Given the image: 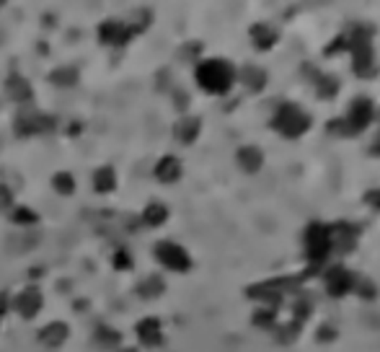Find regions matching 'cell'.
Returning a JSON list of instances; mask_svg holds the SVG:
<instances>
[{"label":"cell","instance_id":"d6a6232c","mask_svg":"<svg viewBox=\"0 0 380 352\" xmlns=\"http://www.w3.org/2000/svg\"><path fill=\"white\" fill-rule=\"evenodd\" d=\"M334 337H336V329L331 327V324H326V327H321V329H318V339H321V342H331Z\"/></svg>","mask_w":380,"mask_h":352},{"label":"cell","instance_id":"30bf717a","mask_svg":"<svg viewBox=\"0 0 380 352\" xmlns=\"http://www.w3.org/2000/svg\"><path fill=\"white\" fill-rule=\"evenodd\" d=\"M355 285H357L355 275H352L350 270H344L342 264H336V267H331V270L326 272V290H328V295H334V298H342V295L352 293Z\"/></svg>","mask_w":380,"mask_h":352},{"label":"cell","instance_id":"8d00e7d4","mask_svg":"<svg viewBox=\"0 0 380 352\" xmlns=\"http://www.w3.org/2000/svg\"><path fill=\"white\" fill-rule=\"evenodd\" d=\"M81 132V122H75V125H70V135H78Z\"/></svg>","mask_w":380,"mask_h":352},{"label":"cell","instance_id":"7c38bea8","mask_svg":"<svg viewBox=\"0 0 380 352\" xmlns=\"http://www.w3.org/2000/svg\"><path fill=\"white\" fill-rule=\"evenodd\" d=\"M137 339H140L145 347H161L163 345V331H161V322H158L156 316H148V319H140L137 327Z\"/></svg>","mask_w":380,"mask_h":352},{"label":"cell","instance_id":"f35d334b","mask_svg":"<svg viewBox=\"0 0 380 352\" xmlns=\"http://www.w3.org/2000/svg\"><path fill=\"white\" fill-rule=\"evenodd\" d=\"M373 153H380V140H378V142H375V145H373Z\"/></svg>","mask_w":380,"mask_h":352},{"label":"cell","instance_id":"3957f363","mask_svg":"<svg viewBox=\"0 0 380 352\" xmlns=\"http://www.w3.org/2000/svg\"><path fill=\"white\" fill-rule=\"evenodd\" d=\"M370 29L365 26H357L355 31H350V52L355 55V60H352V68L359 78H370L375 70V60H373V45H370V37L373 34H367Z\"/></svg>","mask_w":380,"mask_h":352},{"label":"cell","instance_id":"83f0119b","mask_svg":"<svg viewBox=\"0 0 380 352\" xmlns=\"http://www.w3.org/2000/svg\"><path fill=\"white\" fill-rule=\"evenodd\" d=\"M112 262H114V270L117 272H129L132 270V256H129V251L127 249H117L112 256Z\"/></svg>","mask_w":380,"mask_h":352},{"label":"cell","instance_id":"52a82bcc","mask_svg":"<svg viewBox=\"0 0 380 352\" xmlns=\"http://www.w3.org/2000/svg\"><path fill=\"white\" fill-rule=\"evenodd\" d=\"M153 254L166 270L171 272H189L192 270V256L187 254V249L179 246L176 241H158Z\"/></svg>","mask_w":380,"mask_h":352},{"label":"cell","instance_id":"5b68a950","mask_svg":"<svg viewBox=\"0 0 380 352\" xmlns=\"http://www.w3.org/2000/svg\"><path fill=\"white\" fill-rule=\"evenodd\" d=\"M331 251V236H328V225L311 223L306 231V254L311 262V272H318V267L328 259Z\"/></svg>","mask_w":380,"mask_h":352},{"label":"cell","instance_id":"7a4b0ae2","mask_svg":"<svg viewBox=\"0 0 380 352\" xmlns=\"http://www.w3.org/2000/svg\"><path fill=\"white\" fill-rule=\"evenodd\" d=\"M370 120H373V101L365 96H359L352 101L347 117L328 122V130H331V132H339L342 137H350V135L362 132V130L370 125Z\"/></svg>","mask_w":380,"mask_h":352},{"label":"cell","instance_id":"484cf974","mask_svg":"<svg viewBox=\"0 0 380 352\" xmlns=\"http://www.w3.org/2000/svg\"><path fill=\"white\" fill-rule=\"evenodd\" d=\"M11 220H13L16 225H23V228H29V225H37L39 223V215L34 210H29V208H16V210L11 212Z\"/></svg>","mask_w":380,"mask_h":352},{"label":"cell","instance_id":"8fae6325","mask_svg":"<svg viewBox=\"0 0 380 352\" xmlns=\"http://www.w3.org/2000/svg\"><path fill=\"white\" fill-rule=\"evenodd\" d=\"M359 228L352 223H336L328 228V236H331V249H339V251H352L355 249V241H357Z\"/></svg>","mask_w":380,"mask_h":352},{"label":"cell","instance_id":"9c48e42d","mask_svg":"<svg viewBox=\"0 0 380 352\" xmlns=\"http://www.w3.org/2000/svg\"><path fill=\"white\" fill-rule=\"evenodd\" d=\"M132 29L125 21H104L98 26V42L109 47H125L132 39Z\"/></svg>","mask_w":380,"mask_h":352},{"label":"cell","instance_id":"ffe728a7","mask_svg":"<svg viewBox=\"0 0 380 352\" xmlns=\"http://www.w3.org/2000/svg\"><path fill=\"white\" fill-rule=\"evenodd\" d=\"M166 290V283L161 275H150V278H145L142 283H137V295L145 300H153L158 298V295H163Z\"/></svg>","mask_w":380,"mask_h":352},{"label":"cell","instance_id":"5bb4252c","mask_svg":"<svg viewBox=\"0 0 380 352\" xmlns=\"http://www.w3.org/2000/svg\"><path fill=\"white\" fill-rule=\"evenodd\" d=\"M70 337V327L65 322H52L47 324L45 329L39 331V342L45 347H60L65 345V339Z\"/></svg>","mask_w":380,"mask_h":352},{"label":"cell","instance_id":"d590c367","mask_svg":"<svg viewBox=\"0 0 380 352\" xmlns=\"http://www.w3.org/2000/svg\"><path fill=\"white\" fill-rule=\"evenodd\" d=\"M8 308H11V300H8L6 293H0V319H3V314H6Z\"/></svg>","mask_w":380,"mask_h":352},{"label":"cell","instance_id":"ba28073f","mask_svg":"<svg viewBox=\"0 0 380 352\" xmlns=\"http://www.w3.org/2000/svg\"><path fill=\"white\" fill-rule=\"evenodd\" d=\"M11 306L16 308V314L21 316V319L31 322V319H37V314L42 311V306H45V295H42V290H39L37 285H29V288H23V290L16 295Z\"/></svg>","mask_w":380,"mask_h":352},{"label":"cell","instance_id":"9a60e30c","mask_svg":"<svg viewBox=\"0 0 380 352\" xmlns=\"http://www.w3.org/2000/svg\"><path fill=\"white\" fill-rule=\"evenodd\" d=\"M156 179L163 184H173L181 179V161L176 156H163L156 166Z\"/></svg>","mask_w":380,"mask_h":352},{"label":"cell","instance_id":"277c9868","mask_svg":"<svg viewBox=\"0 0 380 352\" xmlns=\"http://www.w3.org/2000/svg\"><path fill=\"white\" fill-rule=\"evenodd\" d=\"M272 127L280 132L282 137H300L303 132L311 130V117H308L300 106L295 104H282L277 109L275 120H272Z\"/></svg>","mask_w":380,"mask_h":352},{"label":"cell","instance_id":"836d02e7","mask_svg":"<svg viewBox=\"0 0 380 352\" xmlns=\"http://www.w3.org/2000/svg\"><path fill=\"white\" fill-rule=\"evenodd\" d=\"M365 203L373 205V208H378L380 210V189H373V192H367L365 195Z\"/></svg>","mask_w":380,"mask_h":352},{"label":"cell","instance_id":"4fadbf2b","mask_svg":"<svg viewBox=\"0 0 380 352\" xmlns=\"http://www.w3.org/2000/svg\"><path fill=\"white\" fill-rule=\"evenodd\" d=\"M3 89H6V96L18 101V104H29L34 98V89H31V83L23 75H8Z\"/></svg>","mask_w":380,"mask_h":352},{"label":"cell","instance_id":"603a6c76","mask_svg":"<svg viewBox=\"0 0 380 352\" xmlns=\"http://www.w3.org/2000/svg\"><path fill=\"white\" fill-rule=\"evenodd\" d=\"M50 83L60 86V89H70V86H75V83H78V70L70 68V65L54 68L52 73H50Z\"/></svg>","mask_w":380,"mask_h":352},{"label":"cell","instance_id":"ac0fdd59","mask_svg":"<svg viewBox=\"0 0 380 352\" xmlns=\"http://www.w3.org/2000/svg\"><path fill=\"white\" fill-rule=\"evenodd\" d=\"M238 166L243 169L246 174H256L264 164V153L259 148H253V145H246V148L238 150Z\"/></svg>","mask_w":380,"mask_h":352},{"label":"cell","instance_id":"8992f818","mask_svg":"<svg viewBox=\"0 0 380 352\" xmlns=\"http://www.w3.org/2000/svg\"><path fill=\"white\" fill-rule=\"evenodd\" d=\"M54 127H57V120H54L52 114H42V112H34V109L18 112L13 122V130L18 137L45 135V132H52Z\"/></svg>","mask_w":380,"mask_h":352},{"label":"cell","instance_id":"d6986e66","mask_svg":"<svg viewBox=\"0 0 380 352\" xmlns=\"http://www.w3.org/2000/svg\"><path fill=\"white\" fill-rule=\"evenodd\" d=\"M93 189H96L98 195H109V192L117 189V171H114L112 166L96 169V174H93Z\"/></svg>","mask_w":380,"mask_h":352},{"label":"cell","instance_id":"7402d4cb","mask_svg":"<svg viewBox=\"0 0 380 352\" xmlns=\"http://www.w3.org/2000/svg\"><path fill=\"white\" fill-rule=\"evenodd\" d=\"M241 83L246 86L248 91H261L267 86V73L261 68H253V65H246L241 70Z\"/></svg>","mask_w":380,"mask_h":352},{"label":"cell","instance_id":"cb8c5ba5","mask_svg":"<svg viewBox=\"0 0 380 352\" xmlns=\"http://www.w3.org/2000/svg\"><path fill=\"white\" fill-rule=\"evenodd\" d=\"M93 342H96L98 347H109V350H114L117 345H122V334L117 329H112V327L101 324V327L96 329V337H93Z\"/></svg>","mask_w":380,"mask_h":352},{"label":"cell","instance_id":"d4e9b609","mask_svg":"<svg viewBox=\"0 0 380 352\" xmlns=\"http://www.w3.org/2000/svg\"><path fill=\"white\" fill-rule=\"evenodd\" d=\"M52 187L60 197H70L75 192V179L70 171H57L52 176Z\"/></svg>","mask_w":380,"mask_h":352},{"label":"cell","instance_id":"e0dca14e","mask_svg":"<svg viewBox=\"0 0 380 352\" xmlns=\"http://www.w3.org/2000/svg\"><path fill=\"white\" fill-rule=\"evenodd\" d=\"M200 130H202L200 117H181V120L176 122V127H173V135H176V140L189 145V142H194L200 137Z\"/></svg>","mask_w":380,"mask_h":352},{"label":"cell","instance_id":"4316f807","mask_svg":"<svg viewBox=\"0 0 380 352\" xmlns=\"http://www.w3.org/2000/svg\"><path fill=\"white\" fill-rule=\"evenodd\" d=\"M336 91H339V81H336L334 75H323V78H318V93H321V98H334Z\"/></svg>","mask_w":380,"mask_h":352},{"label":"cell","instance_id":"f1b7e54d","mask_svg":"<svg viewBox=\"0 0 380 352\" xmlns=\"http://www.w3.org/2000/svg\"><path fill=\"white\" fill-rule=\"evenodd\" d=\"M298 334H300V324H295V322H290L287 327H282V329L277 331V337H280V342H282V345H290V342L298 337Z\"/></svg>","mask_w":380,"mask_h":352},{"label":"cell","instance_id":"1f68e13d","mask_svg":"<svg viewBox=\"0 0 380 352\" xmlns=\"http://www.w3.org/2000/svg\"><path fill=\"white\" fill-rule=\"evenodd\" d=\"M11 205H13V195H11V189H8L6 184H0V212H6Z\"/></svg>","mask_w":380,"mask_h":352},{"label":"cell","instance_id":"f546056e","mask_svg":"<svg viewBox=\"0 0 380 352\" xmlns=\"http://www.w3.org/2000/svg\"><path fill=\"white\" fill-rule=\"evenodd\" d=\"M253 324L256 327H272L275 324V308H261L253 314Z\"/></svg>","mask_w":380,"mask_h":352},{"label":"cell","instance_id":"6da1fadb","mask_svg":"<svg viewBox=\"0 0 380 352\" xmlns=\"http://www.w3.org/2000/svg\"><path fill=\"white\" fill-rule=\"evenodd\" d=\"M197 83L207 93H228L236 83V70L228 60H205L197 65Z\"/></svg>","mask_w":380,"mask_h":352},{"label":"cell","instance_id":"e575fe53","mask_svg":"<svg viewBox=\"0 0 380 352\" xmlns=\"http://www.w3.org/2000/svg\"><path fill=\"white\" fill-rule=\"evenodd\" d=\"M173 101H176V106H179L181 112L189 106V98H187V93H184V91H176V98H173Z\"/></svg>","mask_w":380,"mask_h":352},{"label":"cell","instance_id":"44dd1931","mask_svg":"<svg viewBox=\"0 0 380 352\" xmlns=\"http://www.w3.org/2000/svg\"><path fill=\"white\" fill-rule=\"evenodd\" d=\"M168 220V208L163 203H148V208L142 210V223L150 225V228H158Z\"/></svg>","mask_w":380,"mask_h":352},{"label":"cell","instance_id":"2e32d148","mask_svg":"<svg viewBox=\"0 0 380 352\" xmlns=\"http://www.w3.org/2000/svg\"><path fill=\"white\" fill-rule=\"evenodd\" d=\"M277 39H280V34H277L272 26H267V23H253L251 26V42L256 50H261V52L272 50V47L277 45Z\"/></svg>","mask_w":380,"mask_h":352},{"label":"cell","instance_id":"74e56055","mask_svg":"<svg viewBox=\"0 0 380 352\" xmlns=\"http://www.w3.org/2000/svg\"><path fill=\"white\" fill-rule=\"evenodd\" d=\"M117 352H137V350H134V347H120Z\"/></svg>","mask_w":380,"mask_h":352},{"label":"cell","instance_id":"4dcf8cb0","mask_svg":"<svg viewBox=\"0 0 380 352\" xmlns=\"http://www.w3.org/2000/svg\"><path fill=\"white\" fill-rule=\"evenodd\" d=\"M355 290H357L365 300H373L375 295H378V290H375V285L370 283V280H362V283H357V285H355Z\"/></svg>","mask_w":380,"mask_h":352}]
</instances>
